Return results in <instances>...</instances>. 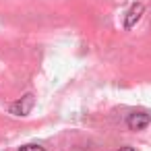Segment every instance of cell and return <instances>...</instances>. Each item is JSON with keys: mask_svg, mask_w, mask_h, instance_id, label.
Returning a JSON list of instances; mask_svg holds the SVG:
<instances>
[{"mask_svg": "<svg viewBox=\"0 0 151 151\" xmlns=\"http://www.w3.org/2000/svg\"><path fill=\"white\" fill-rule=\"evenodd\" d=\"M143 11H145V6H143V4H132V6H130V11L126 13V19H124V29H132V27L137 25V21L141 19Z\"/></svg>", "mask_w": 151, "mask_h": 151, "instance_id": "3957f363", "label": "cell"}, {"mask_svg": "<svg viewBox=\"0 0 151 151\" xmlns=\"http://www.w3.org/2000/svg\"><path fill=\"white\" fill-rule=\"evenodd\" d=\"M21 151H46L42 145H23Z\"/></svg>", "mask_w": 151, "mask_h": 151, "instance_id": "277c9868", "label": "cell"}, {"mask_svg": "<svg viewBox=\"0 0 151 151\" xmlns=\"http://www.w3.org/2000/svg\"><path fill=\"white\" fill-rule=\"evenodd\" d=\"M126 124L130 130H143L151 124V116L147 112H132L128 118H126Z\"/></svg>", "mask_w": 151, "mask_h": 151, "instance_id": "6da1fadb", "label": "cell"}, {"mask_svg": "<svg viewBox=\"0 0 151 151\" xmlns=\"http://www.w3.org/2000/svg\"><path fill=\"white\" fill-rule=\"evenodd\" d=\"M118 151H137V149H132V147H122V149H118Z\"/></svg>", "mask_w": 151, "mask_h": 151, "instance_id": "5b68a950", "label": "cell"}, {"mask_svg": "<svg viewBox=\"0 0 151 151\" xmlns=\"http://www.w3.org/2000/svg\"><path fill=\"white\" fill-rule=\"evenodd\" d=\"M33 104H35V97H33L31 93H27V95H23L19 101H15V104L11 106V112H13L15 116H27V114L31 112Z\"/></svg>", "mask_w": 151, "mask_h": 151, "instance_id": "7a4b0ae2", "label": "cell"}]
</instances>
